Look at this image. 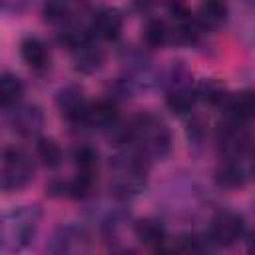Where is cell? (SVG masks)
Wrapping results in <instances>:
<instances>
[{
  "mask_svg": "<svg viewBox=\"0 0 255 255\" xmlns=\"http://www.w3.org/2000/svg\"><path fill=\"white\" fill-rule=\"evenodd\" d=\"M120 139L126 143H133L143 157L161 159L171 149V133L169 128L157 120L155 116H137L129 122L128 128L120 129Z\"/></svg>",
  "mask_w": 255,
  "mask_h": 255,
  "instance_id": "6da1fadb",
  "label": "cell"
},
{
  "mask_svg": "<svg viewBox=\"0 0 255 255\" xmlns=\"http://www.w3.org/2000/svg\"><path fill=\"white\" fill-rule=\"evenodd\" d=\"M42 211L38 205H24L10 209L2 215L0 247L4 253H18L30 245L40 225Z\"/></svg>",
  "mask_w": 255,
  "mask_h": 255,
  "instance_id": "7a4b0ae2",
  "label": "cell"
},
{
  "mask_svg": "<svg viewBox=\"0 0 255 255\" xmlns=\"http://www.w3.org/2000/svg\"><path fill=\"white\" fill-rule=\"evenodd\" d=\"M110 187L122 199L135 197L145 187V165H143V155L139 151L114 157Z\"/></svg>",
  "mask_w": 255,
  "mask_h": 255,
  "instance_id": "3957f363",
  "label": "cell"
},
{
  "mask_svg": "<svg viewBox=\"0 0 255 255\" xmlns=\"http://www.w3.org/2000/svg\"><path fill=\"white\" fill-rule=\"evenodd\" d=\"M34 177V165L30 157L16 147H4L0 159V187L6 193L26 187Z\"/></svg>",
  "mask_w": 255,
  "mask_h": 255,
  "instance_id": "277c9868",
  "label": "cell"
},
{
  "mask_svg": "<svg viewBox=\"0 0 255 255\" xmlns=\"http://www.w3.org/2000/svg\"><path fill=\"white\" fill-rule=\"evenodd\" d=\"M88 12V0H46L44 16L52 24L64 28L80 26L82 16Z\"/></svg>",
  "mask_w": 255,
  "mask_h": 255,
  "instance_id": "5b68a950",
  "label": "cell"
},
{
  "mask_svg": "<svg viewBox=\"0 0 255 255\" xmlns=\"http://www.w3.org/2000/svg\"><path fill=\"white\" fill-rule=\"evenodd\" d=\"M243 235V217L233 211H221L213 217L209 229V243L229 247Z\"/></svg>",
  "mask_w": 255,
  "mask_h": 255,
  "instance_id": "8992f818",
  "label": "cell"
},
{
  "mask_svg": "<svg viewBox=\"0 0 255 255\" xmlns=\"http://www.w3.org/2000/svg\"><path fill=\"white\" fill-rule=\"evenodd\" d=\"M8 122L12 129L24 137L36 135L42 126H44V114L38 106L24 104V106H14V110L8 114Z\"/></svg>",
  "mask_w": 255,
  "mask_h": 255,
  "instance_id": "52a82bcc",
  "label": "cell"
},
{
  "mask_svg": "<svg viewBox=\"0 0 255 255\" xmlns=\"http://www.w3.org/2000/svg\"><path fill=\"white\" fill-rule=\"evenodd\" d=\"M217 141L225 155H229L231 159H237L249 147V133L243 128V124L227 120V124H223L217 131Z\"/></svg>",
  "mask_w": 255,
  "mask_h": 255,
  "instance_id": "ba28073f",
  "label": "cell"
},
{
  "mask_svg": "<svg viewBox=\"0 0 255 255\" xmlns=\"http://www.w3.org/2000/svg\"><path fill=\"white\" fill-rule=\"evenodd\" d=\"M90 247V241H88V233L82 229V227H76V225H64L60 227L52 241H50V251L52 253H82Z\"/></svg>",
  "mask_w": 255,
  "mask_h": 255,
  "instance_id": "9c48e42d",
  "label": "cell"
},
{
  "mask_svg": "<svg viewBox=\"0 0 255 255\" xmlns=\"http://www.w3.org/2000/svg\"><path fill=\"white\" fill-rule=\"evenodd\" d=\"M56 104H58V110L62 112V116L70 124H76V126L82 124L84 112L88 108V102H86V98H84L80 88H76V86L62 88L58 92V96H56Z\"/></svg>",
  "mask_w": 255,
  "mask_h": 255,
  "instance_id": "30bf717a",
  "label": "cell"
},
{
  "mask_svg": "<svg viewBox=\"0 0 255 255\" xmlns=\"http://www.w3.org/2000/svg\"><path fill=\"white\" fill-rule=\"evenodd\" d=\"M227 120L237 124H247L255 120V92H239L233 96H227L221 104Z\"/></svg>",
  "mask_w": 255,
  "mask_h": 255,
  "instance_id": "8fae6325",
  "label": "cell"
},
{
  "mask_svg": "<svg viewBox=\"0 0 255 255\" xmlns=\"http://www.w3.org/2000/svg\"><path fill=\"white\" fill-rule=\"evenodd\" d=\"M80 126L92 129H114L118 126V110L112 102L88 104Z\"/></svg>",
  "mask_w": 255,
  "mask_h": 255,
  "instance_id": "7c38bea8",
  "label": "cell"
},
{
  "mask_svg": "<svg viewBox=\"0 0 255 255\" xmlns=\"http://www.w3.org/2000/svg\"><path fill=\"white\" fill-rule=\"evenodd\" d=\"M122 26H124V18L118 10L114 8H106V10H100L94 20H92V34L102 38V40H116L122 32Z\"/></svg>",
  "mask_w": 255,
  "mask_h": 255,
  "instance_id": "4fadbf2b",
  "label": "cell"
},
{
  "mask_svg": "<svg viewBox=\"0 0 255 255\" xmlns=\"http://www.w3.org/2000/svg\"><path fill=\"white\" fill-rule=\"evenodd\" d=\"M20 56H22L24 64L28 68H32L34 72H42L50 64L48 48L44 46L42 40H38L34 36H28V38L22 40V44H20Z\"/></svg>",
  "mask_w": 255,
  "mask_h": 255,
  "instance_id": "5bb4252c",
  "label": "cell"
},
{
  "mask_svg": "<svg viewBox=\"0 0 255 255\" xmlns=\"http://www.w3.org/2000/svg\"><path fill=\"white\" fill-rule=\"evenodd\" d=\"M74 64H76L78 72L94 74L104 64V52L100 48H96L94 44H90V40H88V42L80 44L78 48H74Z\"/></svg>",
  "mask_w": 255,
  "mask_h": 255,
  "instance_id": "9a60e30c",
  "label": "cell"
},
{
  "mask_svg": "<svg viewBox=\"0 0 255 255\" xmlns=\"http://www.w3.org/2000/svg\"><path fill=\"white\" fill-rule=\"evenodd\" d=\"M225 18H227V6L223 0H203L197 8V16H195V20L199 22V26L203 30L221 26L225 22Z\"/></svg>",
  "mask_w": 255,
  "mask_h": 255,
  "instance_id": "2e32d148",
  "label": "cell"
},
{
  "mask_svg": "<svg viewBox=\"0 0 255 255\" xmlns=\"http://www.w3.org/2000/svg\"><path fill=\"white\" fill-rule=\"evenodd\" d=\"M135 237L147 247H161L165 241V229L155 219H139L133 225Z\"/></svg>",
  "mask_w": 255,
  "mask_h": 255,
  "instance_id": "e0dca14e",
  "label": "cell"
},
{
  "mask_svg": "<svg viewBox=\"0 0 255 255\" xmlns=\"http://www.w3.org/2000/svg\"><path fill=\"white\" fill-rule=\"evenodd\" d=\"M22 94H24L22 82H20L14 74L4 72V74L0 76V104H2V108L8 110V108L18 106Z\"/></svg>",
  "mask_w": 255,
  "mask_h": 255,
  "instance_id": "ac0fdd59",
  "label": "cell"
},
{
  "mask_svg": "<svg viewBox=\"0 0 255 255\" xmlns=\"http://www.w3.org/2000/svg\"><path fill=\"white\" fill-rule=\"evenodd\" d=\"M195 92L187 90L185 86H175L167 92V98H165V104L167 108L175 114V116H185L191 112L193 108V102H195Z\"/></svg>",
  "mask_w": 255,
  "mask_h": 255,
  "instance_id": "d6986e66",
  "label": "cell"
},
{
  "mask_svg": "<svg viewBox=\"0 0 255 255\" xmlns=\"http://www.w3.org/2000/svg\"><path fill=\"white\" fill-rule=\"evenodd\" d=\"M215 181L221 185V187H227V189H235V187H241L245 183V171L243 167L233 161L229 157V161L221 163L215 171Z\"/></svg>",
  "mask_w": 255,
  "mask_h": 255,
  "instance_id": "ffe728a7",
  "label": "cell"
},
{
  "mask_svg": "<svg viewBox=\"0 0 255 255\" xmlns=\"http://www.w3.org/2000/svg\"><path fill=\"white\" fill-rule=\"evenodd\" d=\"M143 36H145L147 46H151V48H159V46H165L167 42H173L171 26H167L163 20H151V22H147Z\"/></svg>",
  "mask_w": 255,
  "mask_h": 255,
  "instance_id": "44dd1931",
  "label": "cell"
},
{
  "mask_svg": "<svg viewBox=\"0 0 255 255\" xmlns=\"http://www.w3.org/2000/svg\"><path fill=\"white\" fill-rule=\"evenodd\" d=\"M72 157H74L78 173H86V175H94L96 173V169H98V151L92 145H86V143L78 145L72 151Z\"/></svg>",
  "mask_w": 255,
  "mask_h": 255,
  "instance_id": "7402d4cb",
  "label": "cell"
},
{
  "mask_svg": "<svg viewBox=\"0 0 255 255\" xmlns=\"http://www.w3.org/2000/svg\"><path fill=\"white\" fill-rule=\"evenodd\" d=\"M195 96H197L199 100L207 102V104H213V106L223 104L225 98H227V96H225V88H223L219 82H215V80H203V82L197 86Z\"/></svg>",
  "mask_w": 255,
  "mask_h": 255,
  "instance_id": "603a6c76",
  "label": "cell"
},
{
  "mask_svg": "<svg viewBox=\"0 0 255 255\" xmlns=\"http://www.w3.org/2000/svg\"><path fill=\"white\" fill-rule=\"evenodd\" d=\"M36 153H38V157L42 159V163L48 165V167H56V165L62 161V149H60V145H58L54 139H50V137L38 139V143H36Z\"/></svg>",
  "mask_w": 255,
  "mask_h": 255,
  "instance_id": "cb8c5ba5",
  "label": "cell"
},
{
  "mask_svg": "<svg viewBox=\"0 0 255 255\" xmlns=\"http://www.w3.org/2000/svg\"><path fill=\"white\" fill-rule=\"evenodd\" d=\"M28 4H30V0H0L4 14H20L28 8Z\"/></svg>",
  "mask_w": 255,
  "mask_h": 255,
  "instance_id": "d4e9b609",
  "label": "cell"
},
{
  "mask_svg": "<svg viewBox=\"0 0 255 255\" xmlns=\"http://www.w3.org/2000/svg\"><path fill=\"white\" fill-rule=\"evenodd\" d=\"M177 251H203V245L197 237H179V243L175 245Z\"/></svg>",
  "mask_w": 255,
  "mask_h": 255,
  "instance_id": "484cf974",
  "label": "cell"
},
{
  "mask_svg": "<svg viewBox=\"0 0 255 255\" xmlns=\"http://www.w3.org/2000/svg\"><path fill=\"white\" fill-rule=\"evenodd\" d=\"M247 249L251 251V253H255V229L249 233V237H247Z\"/></svg>",
  "mask_w": 255,
  "mask_h": 255,
  "instance_id": "4316f807",
  "label": "cell"
},
{
  "mask_svg": "<svg viewBox=\"0 0 255 255\" xmlns=\"http://www.w3.org/2000/svg\"><path fill=\"white\" fill-rule=\"evenodd\" d=\"M253 171H255V165H253Z\"/></svg>",
  "mask_w": 255,
  "mask_h": 255,
  "instance_id": "83f0119b",
  "label": "cell"
}]
</instances>
